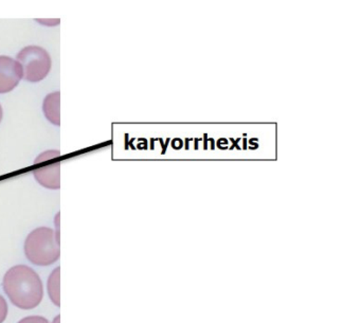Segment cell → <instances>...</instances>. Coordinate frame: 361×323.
<instances>
[{"mask_svg":"<svg viewBox=\"0 0 361 323\" xmlns=\"http://www.w3.org/2000/svg\"><path fill=\"white\" fill-rule=\"evenodd\" d=\"M3 285L12 303L23 310H32L43 300L41 278L28 266L18 265L10 268L5 274Z\"/></svg>","mask_w":361,"mask_h":323,"instance_id":"1","label":"cell"},{"mask_svg":"<svg viewBox=\"0 0 361 323\" xmlns=\"http://www.w3.org/2000/svg\"><path fill=\"white\" fill-rule=\"evenodd\" d=\"M25 255L31 263L49 266L60 259V240L54 229L47 227L33 230L25 242Z\"/></svg>","mask_w":361,"mask_h":323,"instance_id":"2","label":"cell"},{"mask_svg":"<svg viewBox=\"0 0 361 323\" xmlns=\"http://www.w3.org/2000/svg\"><path fill=\"white\" fill-rule=\"evenodd\" d=\"M18 62L23 69V79L31 83L43 81L52 66L51 56L44 48L39 46L25 47L18 54Z\"/></svg>","mask_w":361,"mask_h":323,"instance_id":"3","label":"cell"},{"mask_svg":"<svg viewBox=\"0 0 361 323\" xmlns=\"http://www.w3.org/2000/svg\"><path fill=\"white\" fill-rule=\"evenodd\" d=\"M22 66L10 56H0V94L13 90L23 79Z\"/></svg>","mask_w":361,"mask_h":323,"instance_id":"4","label":"cell"},{"mask_svg":"<svg viewBox=\"0 0 361 323\" xmlns=\"http://www.w3.org/2000/svg\"><path fill=\"white\" fill-rule=\"evenodd\" d=\"M60 162L44 164L33 172L35 179L47 189L58 190L61 187Z\"/></svg>","mask_w":361,"mask_h":323,"instance_id":"5","label":"cell"},{"mask_svg":"<svg viewBox=\"0 0 361 323\" xmlns=\"http://www.w3.org/2000/svg\"><path fill=\"white\" fill-rule=\"evenodd\" d=\"M61 94L59 92L49 94L44 100L43 111L46 118L54 126H61L60 117Z\"/></svg>","mask_w":361,"mask_h":323,"instance_id":"6","label":"cell"},{"mask_svg":"<svg viewBox=\"0 0 361 323\" xmlns=\"http://www.w3.org/2000/svg\"><path fill=\"white\" fill-rule=\"evenodd\" d=\"M60 267L56 268L50 274L48 280V291H49L50 299L56 304L60 306Z\"/></svg>","mask_w":361,"mask_h":323,"instance_id":"7","label":"cell"},{"mask_svg":"<svg viewBox=\"0 0 361 323\" xmlns=\"http://www.w3.org/2000/svg\"><path fill=\"white\" fill-rule=\"evenodd\" d=\"M60 151H47L45 153H42L39 157L35 159V164H41L43 162H47V160L56 159L60 157Z\"/></svg>","mask_w":361,"mask_h":323,"instance_id":"8","label":"cell"},{"mask_svg":"<svg viewBox=\"0 0 361 323\" xmlns=\"http://www.w3.org/2000/svg\"><path fill=\"white\" fill-rule=\"evenodd\" d=\"M8 315V304L5 298L0 295V323H3L7 318Z\"/></svg>","mask_w":361,"mask_h":323,"instance_id":"9","label":"cell"},{"mask_svg":"<svg viewBox=\"0 0 361 323\" xmlns=\"http://www.w3.org/2000/svg\"><path fill=\"white\" fill-rule=\"evenodd\" d=\"M18 323H49L47 319L41 316H30L22 319Z\"/></svg>","mask_w":361,"mask_h":323,"instance_id":"10","label":"cell"},{"mask_svg":"<svg viewBox=\"0 0 361 323\" xmlns=\"http://www.w3.org/2000/svg\"><path fill=\"white\" fill-rule=\"evenodd\" d=\"M172 147L174 150H180L183 147V141L180 138H175L172 140Z\"/></svg>","mask_w":361,"mask_h":323,"instance_id":"11","label":"cell"},{"mask_svg":"<svg viewBox=\"0 0 361 323\" xmlns=\"http://www.w3.org/2000/svg\"><path fill=\"white\" fill-rule=\"evenodd\" d=\"M228 145H229V142H228V140L226 138H221L217 141V147H219V149L227 150Z\"/></svg>","mask_w":361,"mask_h":323,"instance_id":"12","label":"cell"},{"mask_svg":"<svg viewBox=\"0 0 361 323\" xmlns=\"http://www.w3.org/2000/svg\"><path fill=\"white\" fill-rule=\"evenodd\" d=\"M158 141H159V142L161 143V147H162L161 154H162V155H164V154L166 153V150H168L169 143H170L171 139L170 138H166V143L164 142V139H162V138L158 139Z\"/></svg>","mask_w":361,"mask_h":323,"instance_id":"13","label":"cell"},{"mask_svg":"<svg viewBox=\"0 0 361 323\" xmlns=\"http://www.w3.org/2000/svg\"><path fill=\"white\" fill-rule=\"evenodd\" d=\"M240 140H242V138H238L235 139V140H234V138L230 137V141H231L232 142V147H230V150H233L234 147H235V149H238V151H240V150H242V147H240V145H238V142H240Z\"/></svg>","mask_w":361,"mask_h":323,"instance_id":"14","label":"cell"},{"mask_svg":"<svg viewBox=\"0 0 361 323\" xmlns=\"http://www.w3.org/2000/svg\"><path fill=\"white\" fill-rule=\"evenodd\" d=\"M249 145H250V150H257L259 147V143H257V138H252L249 140Z\"/></svg>","mask_w":361,"mask_h":323,"instance_id":"15","label":"cell"},{"mask_svg":"<svg viewBox=\"0 0 361 323\" xmlns=\"http://www.w3.org/2000/svg\"><path fill=\"white\" fill-rule=\"evenodd\" d=\"M209 137L208 134H204V137H202V140H204V150L207 151L208 150V142H209Z\"/></svg>","mask_w":361,"mask_h":323,"instance_id":"16","label":"cell"},{"mask_svg":"<svg viewBox=\"0 0 361 323\" xmlns=\"http://www.w3.org/2000/svg\"><path fill=\"white\" fill-rule=\"evenodd\" d=\"M193 141H194V149L196 150V151H197L198 150V143L200 142V141H202V138H195V139H193Z\"/></svg>","mask_w":361,"mask_h":323,"instance_id":"17","label":"cell"},{"mask_svg":"<svg viewBox=\"0 0 361 323\" xmlns=\"http://www.w3.org/2000/svg\"><path fill=\"white\" fill-rule=\"evenodd\" d=\"M191 141H193V138H185V149L187 150H189L190 149V142H191Z\"/></svg>","mask_w":361,"mask_h":323,"instance_id":"18","label":"cell"},{"mask_svg":"<svg viewBox=\"0 0 361 323\" xmlns=\"http://www.w3.org/2000/svg\"><path fill=\"white\" fill-rule=\"evenodd\" d=\"M209 141L211 142V150H213L214 151L215 147H216V145H215V140L214 138H209Z\"/></svg>","mask_w":361,"mask_h":323,"instance_id":"19","label":"cell"},{"mask_svg":"<svg viewBox=\"0 0 361 323\" xmlns=\"http://www.w3.org/2000/svg\"><path fill=\"white\" fill-rule=\"evenodd\" d=\"M3 107L0 105V123H1V120H3Z\"/></svg>","mask_w":361,"mask_h":323,"instance_id":"20","label":"cell"},{"mask_svg":"<svg viewBox=\"0 0 361 323\" xmlns=\"http://www.w3.org/2000/svg\"><path fill=\"white\" fill-rule=\"evenodd\" d=\"M243 142H244V145H243V150H247V142H248V141H247L246 138H244L243 139Z\"/></svg>","mask_w":361,"mask_h":323,"instance_id":"21","label":"cell"},{"mask_svg":"<svg viewBox=\"0 0 361 323\" xmlns=\"http://www.w3.org/2000/svg\"><path fill=\"white\" fill-rule=\"evenodd\" d=\"M156 139H151V150H154V143H155Z\"/></svg>","mask_w":361,"mask_h":323,"instance_id":"22","label":"cell"},{"mask_svg":"<svg viewBox=\"0 0 361 323\" xmlns=\"http://www.w3.org/2000/svg\"><path fill=\"white\" fill-rule=\"evenodd\" d=\"M52 323H60V316H56V319H54V321Z\"/></svg>","mask_w":361,"mask_h":323,"instance_id":"23","label":"cell"}]
</instances>
